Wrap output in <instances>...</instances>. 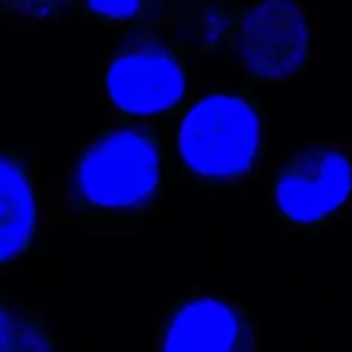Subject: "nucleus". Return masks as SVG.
Returning a JSON list of instances; mask_svg holds the SVG:
<instances>
[{
    "mask_svg": "<svg viewBox=\"0 0 352 352\" xmlns=\"http://www.w3.org/2000/svg\"><path fill=\"white\" fill-rule=\"evenodd\" d=\"M311 41V10L302 0H251L201 20L203 49L227 54L256 85H283L302 75Z\"/></svg>",
    "mask_w": 352,
    "mask_h": 352,
    "instance_id": "7ed1b4c3",
    "label": "nucleus"
},
{
    "mask_svg": "<svg viewBox=\"0 0 352 352\" xmlns=\"http://www.w3.org/2000/svg\"><path fill=\"white\" fill-rule=\"evenodd\" d=\"M82 10L104 27H150L164 12V0H82Z\"/></svg>",
    "mask_w": 352,
    "mask_h": 352,
    "instance_id": "1a4fd4ad",
    "label": "nucleus"
},
{
    "mask_svg": "<svg viewBox=\"0 0 352 352\" xmlns=\"http://www.w3.org/2000/svg\"><path fill=\"white\" fill-rule=\"evenodd\" d=\"M46 316L39 309L25 307L0 294V350H54Z\"/></svg>",
    "mask_w": 352,
    "mask_h": 352,
    "instance_id": "6e6552de",
    "label": "nucleus"
},
{
    "mask_svg": "<svg viewBox=\"0 0 352 352\" xmlns=\"http://www.w3.org/2000/svg\"><path fill=\"white\" fill-rule=\"evenodd\" d=\"M41 220L44 198L30 157L0 145V270L34 249Z\"/></svg>",
    "mask_w": 352,
    "mask_h": 352,
    "instance_id": "0eeeda50",
    "label": "nucleus"
},
{
    "mask_svg": "<svg viewBox=\"0 0 352 352\" xmlns=\"http://www.w3.org/2000/svg\"><path fill=\"white\" fill-rule=\"evenodd\" d=\"M191 82V51L150 27L123 36L104 70L109 109L135 123H157L179 113L188 102Z\"/></svg>",
    "mask_w": 352,
    "mask_h": 352,
    "instance_id": "20e7f679",
    "label": "nucleus"
},
{
    "mask_svg": "<svg viewBox=\"0 0 352 352\" xmlns=\"http://www.w3.org/2000/svg\"><path fill=\"white\" fill-rule=\"evenodd\" d=\"M164 352H249L261 347V328L249 307L217 292L174 302L157 328Z\"/></svg>",
    "mask_w": 352,
    "mask_h": 352,
    "instance_id": "423d86ee",
    "label": "nucleus"
},
{
    "mask_svg": "<svg viewBox=\"0 0 352 352\" xmlns=\"http://www.w3.org/2000/svg\"><path fill=\"white\" fill-rule=\"evenodd\" d=\"M270 203L285 232L326 234L352 212V147L318 138L273 176Z\"/></svg>",
    "mask_w": 352,
    "mask_h": 352,
    "instance_id": "39448f33",
    "label": "nucleus"
},
{
    "mask_svg": "<svg viewBox=\"0 0 352 352\" xmlns=\"http://www.w3.org/2000/svg\"><path fill=\"white\" fill-rule=\"evenodd\" d=\"M82 0H0V12L25 25H46L63 20Z\"/></svg>",
    "mask_w": 352,
    "mask_h": 352,
    "instance_id": "9d476101",
    "label": "nucleus"
},
{
    "mask_svg": "<svg viewBox=\"0 0 352 352\" xmlns=\"http://www.w3.org/2000/svg\"><path fill=\"white\" fill-rule=\"evenodd\" d=\"M63 212L80 225H118L155 212L164 196V138L152 123L92 133L63 169Z\"/></svg>",
    "mask_w": 352,
    "mask_h": 352,
    "instance_id": "f257e3e1",
    "label": "nucleus"
},
{
    "mask_svg": "<svg viewBox=\"0 0 352 352\" xmlns=\"http://www.w3.org/2000/svg\"><path fill=\"white\" fill-rule=\"evenodd\" d=\"M176 160L196 184L244 186L258 171L268 142V113L246 89L196 97L176 126Z\"/></svg>",
    "mask_w": 352,
    "mask_h": 352,
    "instance_id": "f03ea898",
    "label": "nucleus"
}]
</instances>
